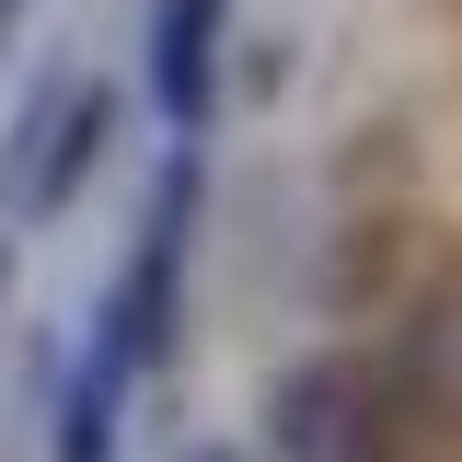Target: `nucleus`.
I'll return each mask as SVG.
<instances>
[{
  "label": "nucleus",
  "instance_id": "1",
  "mask_svg": "<svg viewBox=\"0 0 462 462\" xmlns=\"http://www.w3.org/2000/svg\"><path fill=\"white\" fill-rule=\"evenodd\" d=\"M197 220H208V139H173L151 197H139V231H127V266H116L105 312H93V346H105L127 382L173 370L185 346V266H197Z\"/></svg>",
  "mask_w": 462,
  "mask_h": 462
},
{
  "label": "nucleus",
  "instance_id": "2",
  "mask_svg": "<svg viewBox=\"0 0 462 462\" xmlns=\"http://www.w3.org/2000/svg\"><path fill=\"white\" fill-rule=\"evenodd\" d=\"M266 451L278 462H393V404H382V370L346 358V346H312L266 382Z\"/></svg>",
  "mask_w": 462,
  "mask_h": 462
},
{
  "label": "nucleus",
  "instance_id": "3",
  "mask_svg": "<svg viewBox=\"0 0 462 462\" xmlns=\"http://www.w3.org/2000/svg\"><path fill=\"white\" fill-rule=\"evenodd\" d=\"M105 162H116V93L105 81H58L47 105L0 139V197H12V220H58V208L93 197Z\"/></svg>",
  "mask_w": 462,
  "mask_h": 462
},
{
  "label": "nucleus",
  "instance_id": "4",
  "mask_svg": "<svg viewBox=\"0 0 462 462\" xmlns=\"http://www.w3.org/2000/svg\"><path fill=\"white\" fill-rule=\"evenodd\" d=\"M382 404H393V428L462 439V254L404 300L393 346H382Z\"/></svg>",
  "mask_w": 462,
  "mask_h": 462
},
{
  "label": "nucleus",
  "instance_id": "5",
  "mask_svg": "<svg viewBox=\"0 0 462 462\" xmlns=\"http://www.w3.org/2000/svg\"><path fill=\"white\" fill-rule=\"evenodd\" d=\"M220 47H231V0H151V105L173 139H208L220 116Z\"/></svg>",
  "mask_w": 462,
  "mask_h": 462
},
{
  "label": "nucleus",
  "instance_id": "6",
  "mask_svg": "<svg viewBox=\"0 0 462 462\" xmlns=\"http://www.w3.org/2000/svg\"><path fill=\"white\" fill-rule=\"evenodd\" d=\"M127 370L81 336V358L58 370V404H47V462H116V428H127Z\"/></svg>",
  "mask_w": 462,
  "mask_h": 462
},
{
  "label": "nucleus",
  "instance_id": "7",
  "mask_svg": "<svg viewBox=\"0 0 462 462\" xmlns=\"http://www.w3.org/2000/svg\"><path fill=\"white\" fill-rule=\"evenodd\" d=\"M23 12H35V0H0V58H12V35H23Z\"/></svg>",
  "mask_w": 462,
  "mask_h": 462
},
{
  "label": "nucleus",
  "instance_id": "8",
  "mask_svg": "<svg viewBox=\"0 0 462 462\" xmlns=\"http://www.w3.org/2000/svg\"><path fill=\"white\" fill-rule=\"evenodd\" d=\"M185 462H243V451H231V439H197V451H185Z\"/></svg>",
  "mask_w": 462,
  "mask_h": 462
}]
</instances>
